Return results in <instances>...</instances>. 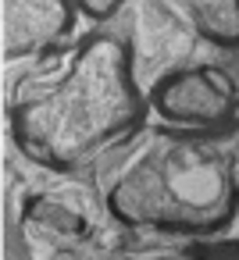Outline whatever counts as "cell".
Here are the masks:
<instances>
[{
	"label": "cell",
	"instance_id": "obj_1",
	"mask_svg": "<svg viewBox=\"0 0 239 260\" xmlns=\"http://www.w3.org/2000/svg\"><path fill=\"white\" fill-rule=\"evenodd\" d=\"M146 111L129 43L104 29L25 64L8 89L15 146L50 171L104 160L146 125Z\"/></svg>",
	"mask_w": 239,
	"mask_h": 260
},
{
	"label": "cell",
	"instance_id": "obj_2",
	"mask_svg": "<svg viewBox=\"0 0 239 260\" xmlns=\"http://www.w3.org/2000/svg\"><path fill=\"white\" fill-rule=\"evenodd\" d=\"M107 214L182 242L218 239L239 217V121L221 128L143 125L104 157Z\"/></svg>",
	"mask_w": 239,
	"mask_h": 260
},
{
	"label": "cell",
	"instance_id": "obj_3",
	"mask_svg": "<svg viewBox=\"0 0 239 260\" xmlns=\"http://www.w3.org/2000/svg\"><path fill=\"white\" fill-rule=\"evenodd\" d=\"M150 111L178 128H221L239 121V86L218 64H186L168 72L146 93Z\"/></svg>",
	"mask_w": 239,
	"mask_h": 260
},
{
	"label": "cell",
	"instance_id": "obj_4",
	"mask_svg": "<svg viewBox=\"0 0 239 260\" xmlns=\"http://www.w3.org/2000/svg\"><path fill=\"white\" fill-rule=\"evenodd\" d=\"M79 8L75 0H4V50L8 61L33 64L72 43Z\"/></svg>",
	"mask_w": 239,
	"mask_h": 260
},
{
	"label": "cell",
	"instance_id": "obj_5",
	"mask_svg": "<svg viewBox=\"0 0 239 260\" xmlns=\"http://www.w3.org/2000/svg\"><path fill=\"white\" fill-rule=\"evenodd\" d=\"M25 224L43 232V239L54 242H82L89 235V221L57 196H33L25 203Z\"/></svg>",
	"mask_w": 239,
	"mask_h": 260
},
{
	"label": "cell",
	"instance_id": "obj_6",
	"mask_svg": "<svg viewBox=\"0 0 239 260\" xmlns=\"http://www.w3.org/2000/svg\"><path fill=\"white\" fill-rule=\"evenodd\" d=\"M100 260H239L235 239H193L175 246H150V249H122Z\"/></svg>",
	"mask_w": 239,
	"mask_h": 260
},
{
	"label": "cell",
	"instance_id": "obj_7",
	"mask_svg": "<svg viewBox=\"0 0 239 260\" xmlns=\"http://www.w3.org/2000/svg\"><path fill=\"white\" fill-rule=\"evenodd\" d=\"M196 32L214 43L239 50V0H189Z\"/></svg>",
	"mask_w": 239,
	"mask_h": 260
},
{
	"label": "cell",
	"instance_id": "obj_8",
	"mask_svg": "<svg viewBox=\"0 0 239 260\" xmlns=\"http://www.w3.org/2000/svg\"><path fill=\"white\" fill-rule=\"evenodd\" d=\"M75 8H79V15H82V18H89V22L104 25L107 18H114V15L125 8V0H75Z\"/></svg>",
	"mask_w": 239,
	"mask_h": 260
}]
</instances>
